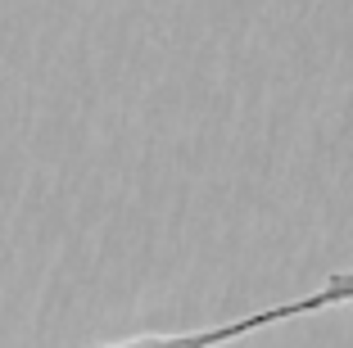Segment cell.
Listing matches in <instances>:
<instances>
[{
	"mask_svg": "<svg viewBox=\"0 0 353 348\" xmlns=\"http://www.w3.org/2000/svg\"><path fill=\"white\" fill-rule=\"evenodd\" d=\"M353 298V276L340 272V276L326 280V289L308 298H290V303H276L268 312H254V317H240V321H227V326H213V330H186V335H132V339H114V344H95V348H218V344H231V339L250 335V330H263V326H276V321H290V317H308V312H322V307H335V303H349Z\"/></svg>",
	"mask_w": 353,
	"mask_h": 348,
	"instance_id": "1",
	"label": "cell"
}]
</instances>
